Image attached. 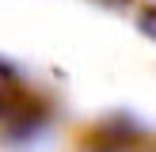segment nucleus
Listing matches in <instances>:
<instances>
[{"label": "nucleus", "instance_id": "nucleus-1", "mask_svg": "<svg viewBox=\"0 0 156 152\" xmlns=\"http://www.w3.org/2000/svg\"><path fill=\"white\" fill-rule=\"evenodd\" d=\"M137 27H141L149 38H156V8H145V12L137 15Z\"/></svg>", "mask_w": 156, "mask_h": 152}]
</instances>
